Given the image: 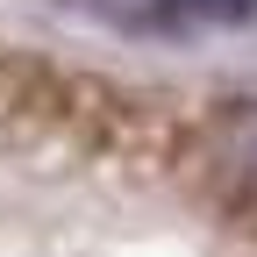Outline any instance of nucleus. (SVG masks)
Here are the masks:
<instances>
[{
	"mask_svg": "<svg viewBox=\"0 0 257 257\" xmlns=\"http://www.w3.org/2000/svg\"><path fill=\"white\" fill-rule=\"evenodd\" d=\"M0 136L64 143L86 157H150L165 143L143 100H128L121 86H100L86 72L43 64V57H0Z\"/></svg>",
	"mask_w": 257,
	"mask_h": 257,
	"instance_id": "1",
	"label": "nucleus"
},
{
	"mask_svg": "<svg viewBox=\"0 0 257 257\" xmlns=\"http://www.w3.org/2000/svg\"><path fill=\"white\" fill-rule=\"evenodd\" d=\"M172 8L200 15V22H257V0H172Z\"/></svg>",
	"mask_w": 257,
	"mask_h": 257,
	"instance_id": "3",
	"label": "nucleus"
},
{
	"mask_svg": "<svg viewBox=\"0 0 257 257\" xmlns=\"http://www.w3.org/2000/svg\"><path fill=\"white\" fill-rule=\"evenodd\" d=\"M186 179L229 229H243L257 243V100L214 107L186 136Z\"/></svg>",
	"mask_w": 257,
	"mask_h": 257,
	"instance_id": "2",
	"label": "nucleus"
}]
</instances>
